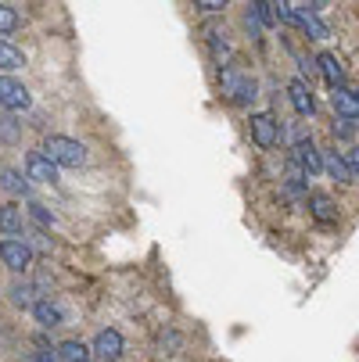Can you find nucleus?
<instances>
[{
	"label": "nucleus",
	"mask_w": 359,
	"mask_h": 362,
	"mask_svg": "<svg viewBox=\"0 0 359 362\" xmlns=\"http://www.w3.org/2000/svg\"><path fill=\"white\" fill-rule=\"evenodd\" d=\"M273 15H277V22L295 25V8L287 4V0H273Z\"/></svg>",
	"instance_id": "29"
},
{
	"label": "nucleus",
	"mask_w": 359,
	"mask_h": 362,
	"mask_svg": "<svg viewBox=\"0 0 359 362\" xmlns=\"http://www.w3.org/2000/svg\"><path fill=\"white\" fill-rule=\"evenodd\" d=\"M345 162H348V173H352V180H359V144H352V147H348Z\"/></svg>",
	"instance_id": "32"
},
{
	"label": "nucleus",
	"mask_w": 359,
	"mask_h": 362,
	"mask_svg": "<svg viewBox=\"0 0 359 362\" xmlns=\"http://www.w3.org/2000/svg\"><path fill=\"white\" fill-rule=\"evenodd\" d=\"M251 15H255V22H259L263 29H273L277 25V15H273V0H251V8H248Z\"/></svg>",
	"instance_id": "21"
},
{
	"label": "nucleus",
	"mask_w": 359,
	"mask_h": 362,
	"mask_svg": "<svg viewBox=\"0 0 359 362\" xmlns=\"http://www.w3.org/2000/svg\"><path fill=\"white\" fill-rule=\"evenodd\" d=\"M248 136H251L255 147H263V151L277 147V144H280V122H277V115H273V112H251V119H248Z\"/></svg>",
	"instance_id": "3"
},
{
	"label": "nucleus",
	"mask_w": 359,
	"mask_h": 362,
	"mask_svg": "<svg viewBox=\"0 0 359 362\" xmlns=\"http://www.w3.org/2000/svg\"><path fill=\"white\" fill-rule=\"evenodd\" d=\"M29 212H33V219H36L40 226H50V223H55V212H47L43 204H36V201H29Z\"/></svg>",
	"instance_id": "30"
},
{
	"label": "nucleus",
	"mask_w": 359,
	"mask_h": 362,
	"mask_svg": "<svg viewBox=\"0 0 359 362\" xmlns=\"http://www.w3.org/2000/svg\"><path fill=\"white\" fill-rule=\"evenodd\" d=\"M287 154H291V158H295L305 173H309V176H320V173H324V154H320V147L313 144V136H302L295 147H287Z\"/></svg>",
	"instance_id": "10"
},
{
	"label": "nucleus",
	"mask_w": 359,
	"mask_h": 362,
	"mask_svg": "<svg viewBox=\"0 0 359 362\" xmlns=\"http://www.w3.org/2000/svg\"><path fill=\"white\" fill-rule=\"evenodd\" d=\"M201 36H205V47H209V58H212L220 69L234 62V40L227 36V29H220V25H205Z\"/></svg>",
	"instance_id": "6"
},
{
	"label": "nucleus",
	"mask_w": 359,
	"mask_h": 362,
	"mask_svg": "<svg viewBox=\"0 0 359 362\" xmlns=\"http://www.w3.org/2000/svg\"><path fill=\"white\" fill-rule=\"evenodd\" d=\"M317 72L327 79L331 90L345 86V65H341V58L334 54V50H320V54H317Z\"/></svg>",
	"instance_id": "14"
},
{
	"label": "nucleus",
	"mask_w": 359,
	"mask_h": 362,
	"mask_svg": "<svg viewBox=\"0 0 359 362\" xmlns=\"http://www.w3.org/2000/svg\"><path fill=\"white\" fill-rule=\"evenodd\" d=\"M302 136H309V129H305L302 122H280V140H284L287 147H295Z\"/></svg>",
	"instance_id": "23"
},
{
	"label": "nucleus",
	"mask_w": 359,
	"mask_h": 362,
	"mask_svg": "<svg viewBox=\"0 0 359 362\" xmlns=\"http://www.w3.org/2000/svg\"><path fill=\"white\" fill-rule=\"evenodd\" d=\"M355 129H359V126H355L352 119H334V129H331V133H334V140H352Z\"/></svg>",
	"instance_id": "28"
},
{
	"label": "nucleus",
	"mask_w": 359,
	"mask_h": 362,
	"mask_svg": "<svg viewBox=\"0 0 359 362\" xmlns=\"http://www.w3.org/2000/svg\"><path fill=\"white\" fill-rule=\"evenodd\" d=\"M0 233L4 237H25V212L18 204H0Z\"/></svg>",
	"instance_id": "15"
},
{
	"label": "nucleus",
	"mask_w": 359,
	"mask_h": 362,
	"mask_svg": "<svg viewBox=\"0 0 359 362\" xmlns=\"http://www.w3.org/2000/svg\"><path fill=\"white\" fill-rule=\"evenodd\" d=\"M244 29L251 33V40H259V36H263V25H259V22H255V15H251V11L244 15Z\"/></svg>",
	"instance_id": "33"
},
{
	"label": "nucleus",
	"mask_w": 359,
	"mask_h": 362,
	"mask_svg": "<svg viewBox=\"0 0 359 362\" xmlns=\"http://www.w3.org/2000/svg\"><path fill=\"white\" fill-rule=\"evenodd\" d=\"M0 187H4L11 197H29V176H25L22 169L0 165Z\"/></svg>",
	"instance_id": "17"
},
{
	"label": "nucleus",
	"mask_w": 359,
	"mask_h": 362,
	"mask_svg": "<svg viewBox=\"0 0 359 362\" xmlns=\"http://www.w3.org/2000/svg\"><path fill=\"white\" fill-rule=\"evenodd\" d=\"M320 154H324V173H327L334 183H352V173H348L345 154H338L334 147H331V151H320Z\"/></svg>",
	"instance_id": "18"
},
{
	"label": "nucleus",
	"mask_w": 359,
	"mask_h": 362,
	"mask_svg": "<svg viewBox=\"0 0 359 362\" xmlns=\"http://www.w3.org/2000/svg\"><path fill=\"white\" fill-rule=\"evenodd\" d=\"M305 209H309V216L320 223V226H338L341 219V209H338V201L331 194H305Z\"/></svg>",
	"instance_id": "9"
},
{
	"label": "nucleus",
	"mask_w": 359,
	"mask_h": 362,
	"mask_svg": "<svg viewBox=\"0 0 359 362\" xmlns=\"http://www.w3.org/2000/svg\"><path fill=\"white\" fill-rule=\"evenodd\" d=\"M18 136H22V126L11 119V112L0 115V140H4V144H18Z\"/></svg>",
	"instance_id": "24"
},
{
	"label": "nucleus",
	"mask_w": 359,
	"mask_h": 362,
	"mask_svg": "<svg viewBox=\"0 0 359 362\" xmlns=\"http://www.w3.org/2000/svg\"><path fill=\"white\" fill-rule=\"evenodd\" d=\"M194 8L205 11V15H220L227 8V0H194Z\"/></svg>",
	"instance_id": "31"
},
{
	"label": "nucleus",
	"mask_w": 359,
	"mask_h": 362,
	"mask_svg": "<svg viewBox=\"0 0 359 362\" xmlns=\"http://www.w3.org/2000/svg\"><path fill=\"white\" fill-rule=\"evenodd\" d=\"M25 176H29L33 183H47V187H55V183H58V165L50 162L40 147H33V151H25Z\"/></svg>",
	"instance_id": "8"
},
{
	"label": "nucleus",
	"mask_w": 359,
	"mask_h": 362,
	"mask_svg": "<svg viewBox=\"0 0 359 362\" xmlns=\"http://www.w3.org/2000/svg\"><path fill=\"white\" fill-rule=\"evenodd\" d=\"M11 301H15L18 308H33V301H36V298H33V287H29V284H15V287H11Z\"/></svg>",
	"instance_id": "26"
},
{
	"label": "nucleus",
	"mask_w": 359,
	"mask_h": 362,
	"mask_svg": "<svg viewBox=\"0 0 359 362\" xmlns=\"http://www.w3.org/2000/svg\"><path fill=\"white\" fill-rule=\"evenodd\" d=\"M295 25H298L305 36H309V40H317V43L331 40V29L320 22L317 8H309V4H298V8H295Z\"/></svg>",
	"instance_id": "12"
},
{
	"label": "nucleus",
	"mask_w": 359,
	"mask_h": 362,
	"mask_svg": "<svg viewBox=\"0 0 359 362\" xmlns=\"http://www.w3.org/2000/svg\"><path fill=\"white\" fill-rule=\"evenodd\" d=\"M309 8H327V0H305Z\"/></svg>",
	"instance_id": "35"
},
{
	"label": "nucleus",
	"mask_w": 359,
	"mask_h": 362,
	"mask_svg": "<svg viewBox=\"0 0 359 362\" xmlns=\"http://www.w3.org/2000/svg\"><path fill=\"white\" fill-rule=\"evenodd\" d=\"M18 11L15 8H8V4H0V33H15L18 29Z\"/></svg>",
	"instance_id": "27"
},
{
	"label": "nucleus",
	"mask_w": 359,
	"mask_h": 362,
	"mask_svg": "<svg viewBox=\"0 0 359 362\" xmlns=\"http://www.w3.org/2000/svg\"><path fill=\"white\" fill-rule=\"evenodd\" d=\"M291 58H295V65H298V72H302V79H305V76H309V79L317 76V58H305V54H302V50H298V47H291Z\"/></svg>",
	"instance_id": "25"
},
{
	"label": "nucleus",
	"mask_w": 359,
	"mask_h": 362,
	"mask_svg": "<svg viewBox=\"0 0 359 362\" xmlns=\"http://www.w3.org/2000/svg\"><path fill=\"white\" fill-rule=\"evenodd\" d=\"M33 316H36L40 327H62V320H65L62 305L50 301V298H36V301H33Z\"/></svg>",
	"instance_id": "16"
},
{
	"label": "nucleus",
	"mask_w": 359,
	"mask_h": 362,
	"mask_svg": "<svg viewBox=\"0 0 359 362\" xmlns=\"http://www.w3.org/2000/svg\"><path fill=\"white\" fill-rule=\"evenodd\" d=\"M55 355H58V362H90V358H93L83 341H62V344L55 348Z\"/></svg>",
	"instance_id": "20"
},
{
	"label": "nucleus",
	"mask_w": 359,
	"mask_h": 362,
	"mask_svg": "<svg viewBox=\"0 0 359 362\" xmlns=\"http://www.w3.org/2000/svg\"><path fill=\"white\" fill-rule=\"evenodd\" d=\"M220 90H223V100L230 108H251V100L259 97V83H255V76L244 72L234 62L220 69Z\"/></svg>",
	"instance_id": "1"
},
{
	"label": "nucleus",
	"mask_w": 359,
	"mask_h": 362,
	"mask_svg": "<svg viewBox=\"0 0 359 362\" xmlns=\"http://www.w3.org/2000/svg\"><path fill=\"white\" fill-rule=\"evenodd\" d=\"M180 344H183V337H180L176 330H162V334H159V341H155L159 355H176V351H180Z\"/></svg>",
	"instance_id": "22"
},
{
	"label": "nucleus",
	"mask_w": 359,
	"mask_h": 362,
	"mask_svg": "<svg viewBox=\"0 0 359 362\" xmlns=\"http://www.w3.org/2000/svg\"><path fill=\"white\" fill-rule=\"evenodd\" d=\"M122 348H126L122 334H119V330H112V327H105V330H101V334L93 337L90 355H93V358H101V362H115V358H122Z\"/></svg>",
	"instance_id": "11"
},
{
	"label": "nucleus",
	"mask_w": 359,
	"mask_h": 362,
	"mask_svg": "<svg viewBox=\"0 0 359 362\" xmlns=\"http://www.w3.org/2000/svg\"><path fill=\"white\" fill-rule=\"evenodd\" d=\"M287 100H291V108H295L298 119H313L317 115V93H313V86L305 83L302 76H295L287 83Z\"/></svg>",
	"instance_id": "7"
},
{
	"label": "nucleus",
	"mask_w": 359,
	"mask_h": 362,
	"mask_svg": "<svg viewBox=\"0 0 359 362\" xmlns=\"http://www.w3.org/2000/svg\"><path fill=\"white\" fill-rule=\"evenodd\" d=\"M0 108L4 112H29L33 108V97H29V86L15 76H0Z\"/></svg>",
	"instance_id": "5"
},
{
	"label": "nucleus",
	"mask_w": 359,
	"mask_h": 362,
	"mask_svg": "<svg viewBox=\"0 0 359 362\" xmlns=\"http://www.w3.org/2000/svg\"><path fill=\"white\" fill-rule=\"evenodd\" d=\"M331 108H334V119H352V122H359V90L334 86V90H331Z\"/></svg>",
	"instance_id": "13"
},
{
	"label": "nucleus",
	"mask_w": 359,
	"mask_h": 362,
	"mask_svg": "<svg viewBox=\"0 0 359 362\" xmlns=\"http://www.w3.org/2000/svg\"><path fill=\"white\" fill-rule=\"evenodd\" d=\"M18 69H25V54H22L15 43L0 40V76H11V72H18Z\"/></svg>",
	"instance_id": "19"
},
{
	"label": "nucleus",
	"mask_w": 359,
	"mask_h": 362,
	"mask_svg": "<svg viewBox=\"0 0 359 362\" xmlns=\"http://www.w3.org/2000/svg\"><path fill=\"white\" fill-rule=\"evenodd\" d=\"M0 262L11 273H25L33 266V244L25 237H4L0 240Z\"/></svg>",
	"instance_id": "4"
},
{
	"label": "nucleus",
	"mask_w": 359,
	"mask_h": 362,
	"mask_svg": "<svg viewBox=\"0 0 359 362\" xmlns=\"http://www.w3.org/2000/svg\"><path fill=\"white\" fill-rule=\"evenodd\" d=\"M40 151H43V154H47V158L55 162L58 169H83V165L90 162V151H86L79 140L62 136V133H47Z\"/></svg>",
	"instance_id": "2"
},
{
	"label": "nucleus",
	"mask_w": 359,
	"mask_h": 362,
	"mask_svg": "<svg viewBox=\"0 0 359 362\" xmlns=\"http://www.w3.org/2000/svg\"><path fill=\"white\" fill-rule=\"evenodd\" d=\"M36 362H58V355H55V351H40Z\"/></svg>",
	"instance_id": "34"
}]
</instances>
